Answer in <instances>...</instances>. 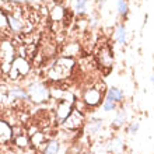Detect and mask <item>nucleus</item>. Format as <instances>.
Returning a JSON list of instances; mask_svg holds the SVG:
<instances>
[{
	"mask_svg": "<svg viewBox=\"0 0 154 154\" xmlns=\"http://www.w3.org/2000/svg\"><path fill=\"white\" fill-rule=\"evenodd\" d=\"M73 67H74V60L72 57H60V59H57L53 63L48 76L51 79H53V80H62V79H66V77L70 76Z\"/></svg>",
	"mask_w": 154,
	"mask_h": 154,
	"instance_id": "nucleus-1",
	"label": "nucleus"
},
{
	"mask_svg": "<svg viewBox=\"0 0 154 154\" xmlns=\"http://www.w3.org/2000/svg\"><path fill=\"white\" fill-rule=\"evenodd\" d=\"M27 94H28V100H31L35 104H42V102L48 101L49 100V88L44 83H32L28 85L27 88Z\"/></svg>",
	"mask_w": 154,
	"mask_h": 154,
	"instance_id": "nucleus-2",
	"label": "nucleus"
},
{
	"mask_svg": "<svg viewBox=\"0 0 154 154\" xmlns=\"http://www.w3.org/2000/svg\"><path fill=\"white\" fill-rule=\"evenodd\" d=\"M102 101H104V93L98 87H90L83 94V102L88 108H95L101 105Z\"/></svg>",
	"mask_w": 154,
	"mask_h": 154,
	"instance_id": "nucleus-3",
	"label": "nucleus"
},
{
	"mask_svg": "<svg viewBox=\"0 0 154 154\" xmlns=\"http://www.w3.org/2000/svg\"><path fill=\"white\" fill-rule=\"evenodd\" d=\"M29 72V63L25 60L24 57H16L13 60V65L10 67V79L11 80H17L20 76H25Z\"/></svg>",
	"mask_w": 154,
	"mask_h": 154,
	"instance_id": "nucleus-4",
	"label": "nucleus"
},
{
	"mask_svg": "<svg viewBox=\"0 0 154 154\" xmlns=\"http://www.w3.org/2000/svg\"><path fill=\"white\" fill-rule=\"evenodd\" d=\"M97 60H98V65L101 66L102 69H108L109 70L115 63V56H114V52L111 49L109 45H104L97 53Z\"/></svg>",
	"mask_w": 154,
	"mask_h": 154,
	"instance_id": "nucleus-5",
	"label": "nucleus"
},
{
	"mask_svg": "<svg viewBox=\"0 0 154 154\" xmlns=\"http://www.w3.org/2000/svg\"><path fill=\"white\" fill-rule=\"evenodd\" d=\"M126 118H128V115H126L125 106L118 108V109L115 111V116H114V119H112L111 128H112V129H121V128H123L126 123Z\"/></svg>",
	"mask_w": 154,
	"mask_h": 154,
	"instance_id": "nucleus-6",
	"label": "nucleus"
},
{
	"mask_svg": "<svg viewBox=\"0 0 154 154\" xmlns=\"http://www.w3.org/2000/svg\"><path fill=\"white\" fill-rule=\"evenodd\" d=\"M72 111H73V105H72V102L69 101H62L59 105H57V109H56V118L59 119L60 122H65L69 115L72 114Z\"/></svg>",
	"mask_w": 154,
	"mask_h": 154,
	"instance_id": "nucleus-7",
	"label": "nucleus"
},
{
	"mask_svg": "<svg viewBox=\"0 0 154 154\" xmlns=\"http://www.w3.org/2000/svg\"><path fill=\"white\" fill-rule=\"evenodd\" d=\"M84 122V118H83V115L79 112V111H72V114L69 115V118L66 119L63 123H65L67 128H70V129H77V128H80L81 123Z\"/></svg>",
	"mask_w": 154,
	"mask_h": 154,
	"instance_id": "nucleus-8",
	"label": "nucleus"
},
{
	"mask_svg": "<svg viewBox=\"0 0 154 154\" xmlns=\"http://www.w3.org/2000/svg\"><path fill=\"white\" fill-rule=\"evenodd\" d=\"M105 98H109V100H112L114 102H116L118 105H121L122 102L125 101V94H123V91H122L119 87L112 85V87H109V88L106 90Z\"/></svg>",
	"mask_w": 154,
	"mask_h": 154,
	"instance_id": "nucleus-9",
	"label": "nucleus"
},
{
	"mask_svg": "<svg viewBox=\"0 0 154 154\" xmlns=\"http://www.w3.org/2000/svg\"><path fill=\"white\" fill-rule=\"evenodd\" d=\"M102 125H104L102 119H100V118H91L87 122V125H85V133L91 134V136L100 133V130L102 129Z\"/></svg>",
	"mask_w": 154,
	"mask_h": 154,
	"instance_id": "nucleus-10",
	"label": "nucleus"
},
{
	"mask_svg": "<svg viewBox=\"0 0 154 154\" xmlns=\"http://www.w3.org/2000/svg\"><path fill=\"white\" fill-rule=\"evenodd\" d=\"M115 41L121 46L126 45V42H128V28H126V25L123 23L118 24L116 29H115Z\"/></svg>",
	"mask_w": 154,
	"mask_h": 154,
	"instance_id": "nucleus-11",
	"label": "nucleus"
},
{
	"mask_svg": "<svg viewBox=\"0 0 154 154\" xmlns=\"http://www.w3.org/2000/svg\"><path fill=\"white\" fill-rule=\"evenodd\" d=\"M7 95L10 100H28L27 90L21 88V87H13V88H10Z\"/></svg>",
	"mask_w": 154,
	"mask_h": 154,
	"instance_id": "nucleus-12",
	"label": "nucleus"
},
{
	"mask_svg": "<svg viewBox=\"0 0 154 154\" xmlns=\"http://www.w3.org/2000/svg\"><path fill=\"white\" fill-rule=\"evenodd\" d=\"M88 4H90V0H74V4H73L74 13H76L77 16H84V14H87Z\"/></svg>",
	"mask_w": 154,
	"mask_h": 154,
	"instance_id": "nucleus-13",
	"label": "nucleus"
},
{
	"mask_svg": "<svg viewBox=\"0 0 154 154\" xmlns=\"http://www.w3.org/2000/svg\"><path fill=\"white\" fill-rule=\"evenodd\" d=\"M116 11L121 18H128V16L130 13L128 0H116Z\"/></svg>",
	"mask_w": 154,
	"mask_h": 154,
	"instance_id": "nucleus-14",
	"label": "nucleus"
},
{
	"mask_svg": "<svg viewBox=\"0 0 154 154\" xmlns=\"http://www.w3.org/2000/svg\"><path fill=\"white\" fill-rule=\"evenodd\" d=\"M59 151H60V143L57 140H49L45 144L44 154H57Z\"/></svg>",
	"mask_w": 154,
	"mask_h": 154,
	"instance_id": "nucleus-15",
	"label": "nucleus"
},
{
	"mask_svg": "<svg viewBox=\"0 0 154 154\" xmlns=\"http://www.w3.org/2000/svg\"><path fill=\"white\" fill-rule=\"evenodd\" d=\"M118 108H119V105H118L116 102H114L112 100H109V98L104 97V101H102V111H104V112H114Z\"/></svg>",
	"mask_w": 154,
	"mask_h": 154,
	"instance_id": "nucleus-16",
	"label": "nucleus"
},
{
	"mask_svg": "<svg viewBox=\"0 0 154 154\" xmlns=\"http://www.w3.org/2000/svg\"><path fill=\"white\" fill-rule=\"evenodd\" d=\"M122 149H123V142H122L119 137H115L109 142V150L114 151V153H121Z\"/></svg>",
	"mask_w": 154,
	"mask_h": 154,
	"instance_id": "nucleus-17",
	"label": "nucleus"
},
{
	"mask_svg": "<svg viewBox=\"0 0 154 154\" xmlns=\"http://www.w3.org/2000/svg\"><path fill=\"white\" fill-rule=\"evenodd\" d=\"M14 144L17 147H20V149H25V147H28L29 144V139L25 136V134H18L16 139H14Z\"/></svg>",
	"mask_w": 154,
	"mask_h": 154,
	"instance_id": "nucleus-18",
	"label": "nucleus"
},
{
	"mask_svg": "<svg viewBox=\"0 0 154 154\" xmlns=\"http://www.w3.org/2000/svg\"><path fill=\"white\" fill-rule=\"evenodd\" d=\"M7 21H8V25L13 31H21L23 28V23L20 20H17L16 17H11V16H7Z\"/></svg>",
	"mask_w": 154,
	"mask_h": 154,
	"instance_id": "nucleus-19",
	"label": "nucleus"
},
{
	"mask_svg": "<svg viewBox=\"0 0 154 154\" xmlns=\"http://www.w3.org/2000/svg\"><path fill=\"white\" fill-rule=\"evenodd\" d=\"M51 16H52L53 21H60L62 18H63V16H65V10H63L62 6H56V7H53Z\"/></svg>",
	"mask_w": 154,
	"mask_h": 154,
	"instance_id": "nucleus-20",
	"label": "nucleus"
},
{
	"mask_svg": "<svg viewBox=\"0 0 154 154\" xmlns=\"http://www.w3.org/2000/svg\"><path fill=\"white\" fill-rule=\"evenodd\" d=\"M139 129H140V122H137V121L130 122L129 125H128V128H126L129 134H136L139 132Z\"/></svg>",
	"mask_w": 154,
	"mask_h": 154,
	"instance_id": "nucleus-21",
	"label": "nucleus"
},
{
	"mask_svg": "<svg viewBox=\"0 0 154 154\" xmlns=\"http://www.w3.org/2000/svg\"><path fill=\"white\" fill-rule=\"evenodd\" d=\"M105 2H106V0H98V8H100V10H101V8L104 7Z\"/></svg>",
	"mask_w": 154,
	"mask_h": 154,
	"instance_id": "nucleus-22",
	"label": "nucleus"
},
{
	"mask_svg": "<svg viewBox=\"0 0 154 154\" xmlns=\"http://www.w3.org/2000/svg\"><path fill=\"white\" fill-rule=\"evenodd\" d=\"M13 2H18V3H28V2H32V0H13Z\"/></svg>",
	"mask_w": 154,
	"mask_h": 154,
	"instance_id": "nucleus-23",
	"label": "nucleus"
},
{
	"mask_svg": "<svg viewBox=\"0 0 154 154\" xmlns=\"http://www.w3.org/2000/svg\"><path fill=\"white\" fill-rule=\"evenodd\" d=\"M150 81H151V85H153V90H154V73L151 74V77H150Z\"/></svg>",
	"mask_w": 154,
	"mask_h": 154,
	"instance_id": "nucleus-24",
	"label": "nucleus"
},
{
	"mask_svg": "<svg viewBox=\"0 0 154 154\" xmlns=\"http://www.w3.org/2000/svg\"><path fill=\"white\" fill-rule=\"evenodd\" d=\"M84 154H90V153H84Z\"/></svg>",
	"mask_w": 154,
	"mask_h": 154,
	"instance_id": "nucleus-25",
	"label": "nucleus"
},
{
	"mask_svg": "<svg viewBox=\"0 0 154 154\" xmlns=\"http://www.w3.org/2000/svg\"><path fill=\"white\" fill-rule=\"evenodd\" d=\"M146 2H150V0H146Z\"/></svg>",
	"mask_w": 154,
	"mask_h": 154,
	"instance_id": "nucleus-26",
	"label": "nucleus"
}]
</instances>
